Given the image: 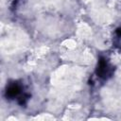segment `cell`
I'll return each instance as SVG.
<instances>
[{
	"label": "cell",
	"instance_id": "cell-1",
	"mask_svg": "<svg viewBox=\"0 0 121 121\" xmlns=\"http://www.w3.org/2000/svg\"><path fill=\"white\" fill-rule=\"evenodd\" d=\"M96 75L98 77L104 78H106V77L111 75V68L105 59H100L99 62H98L97 69H96Z\"/></svg>",
	"mask_w": 121,
	"mask_h": 121
},
{
	"label": "cell",
	"instance_id": "cell-2",
	"mask_svg": "<svg viewBox=\"0 0 121 121\" xmlns=\"http://www.w3.org/2000/svg\"><path fill=\"white\" fill-rule=\"evenodd\" d=\"M21 91H22V86L17 82H13V83H10L7 87L6 95H7V97L12 99V98H15L16 96H18L21 94Z\"/></svg>",
	"mask_w": 121,
	"mask_h": 121
}]
</instances>
